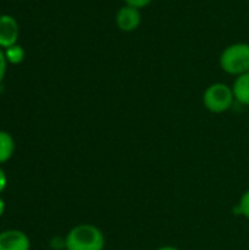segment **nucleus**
<instances>
[{"mask_svg": "<svg viewBox=\"0 0 249 250\" xmlns=\"http://www.w3.org/2000/svg\"><path fill=\"white\" fill-rule=\"evenodd\" d=\"M106 237L103 231L92 224H78L69 230L65 237L66 250H104Z\"/></svg>", "mask_w": 249, "mask_h": 250, "instance_id": "f257e3e1", "label": "nucleus"}, {"mask_svg": "<svg viewBox=\"0 0 249 250\" xmlns=\"http://www.w3.org/2000/svg\"><path fill=\"white\" fill-rule=\"evenodd\" d=\"M220 69L230 76H241L249 72V42L229 44L219 57Z\"/></svg>", "mask_w": 249, "mask_h": 250, "instance_id": "f03ea898", "label": "nucleus"}, {"mask_svg": "<svg viewBox=\"0 0 249 250\" xmlns=\"http://www.w3.org/2000/svg\"><path fill=\"white\" fill-rule=\"evenodd\" d=\"M235 94L232 86L223 82H214L208 85L203 94L204 107L213 114H223L235 104Z\"/></svg>", "mask_w": 249, "mask_h": 250, "instance_id": "7ed1b4c3", "label": "nucleus"}, {"mask_svg": "<svg viewBox=\"0 0 249 250\" xmlns=\"http://www.w3.org/2000/svg\"><path fill=\"white\" fill-rule=\"evenodd\" d=\"M114 22H116V26L120 31H123V32H132V31H135V29L139 28V25L142 22V13L136 7L123 4L116 12Z\"/></svg>", "mask_w": 249, "mask_h": 250, "instance_id": "20e7f679", "label": "nucleus"}, {"mask_svg": "<svg viewBox=\"0 0 249 250\" xmlns=\"http://www.w3.org/2000/svg\"><path fill=\"white\" fill-rule=\"evenodd\" d=\"M19 22L12 15H0V48L6 50L19 41Z\"/></svg>", "mask_w": 249, "mask_h": 250, "instance_id": "39448f33", "label": "nucleus"}, {"mask_svg": "<svg viewBox=\"0 0 249 250\" xmlns=\"http://www.w3.org/2000/svg\"><path fill=\"white\" fill-rule=\"evenodd\" d=\"M29 237L19 230H4L0 233V250H29Z\"/></svg>", "mask_w": 249, "mask_h": 250, "instance_id": "423d86ee", "label": "nucleus"}, {"mask_svg": "<svg viewBox=\"0 0 249 250\" xmlns=\"http://www.w3.org/2000/svg\"><path fill=\"white\" fill-rule=\"evenodd\" d=\"M235 100L236 103L249 107V72L245 75H241L235 79L232 85Z\"/></svg>", "mask_w": 249, "mask_h": 250, "instance_id": "0eeeda50", "label": "nucleus"}, {"mask_svg": "<svg viewBox=\"0 0 249 250\" xmlns=\"http://www.w3.org/2000/svg\"><path fill=\"white\" fill-rule=\"evenodd\" d=\"M15 152V141L10 133L0 130V164L7 163Z\"/></svg>", "mask_w": 249, "mask_h": 250, "instance_id": "6e6552de", "label": "nucleus"}, {"mask_svg": "<svg viewBox=\"0 0 249 250\" xmlns=\"http://www.w3.org/2000/svg\"><path fill=\"white\" fill-rule=\"evenodd\" d=\"M4 56H6V60L9 64H19L25 59V50L22 45L15 44V45L4 50Z\"/></svg>", "mask_w": 249, "mask_h": 250, "instance_id": "1a4fd4ad", "label": "nucleus"}, {"mask_svg": "<svg viewBox=\"0 0 249 250\" xmlns=\"http://www.w3.org/2000/svg\"><path fill=\"white\" fill-rule=\"evenodd\" d=\"M235 212L238 215H242L244 218L249 220V189L245 190L239 199V204H238V208L235 209Z\"/></svg>", "mask_w": 249, "mask_h": 250, "instance_id": "9d476101", "label": "nucleus"}, {"mask_svg": "<svg viewBox=\"0 0 249 250\" xmlns=\"http://www.w3.org/2000/svg\"><path fill=\"white\" fill-rule=\"evenodd\" d=\"M125 1V4H128V6H132V7H136V9H144V7H147V6H150L154 0H123Z\"/></svg>", "mask_w": 249, "mask_h": 250, "instance_id": "9b49d317", "label": "nucleus"}, {"mask_svg": "<svg viewBox=\"0 0 249 250\" xmlns=\"http://www.w3.org/2000/svg\"><path fill=\"white\" fill-rule=\"evenodd\" d=\"M6 70H7V60H6V56H4V50L0 48V85L6 76Z\"/></svg>", "mask_w": 249, "mask_h": 250, "instance_id": "f8f14e48", "label": "nucleus"}, {"mask_svg": "<svg viewBox=\"0 0 249 250\" xmlns=\"http://www.w3.org/2000/svg\"><path fill=\"white\" fill-rule=\"evenodd\" d=\"M6 186H7V176H6L4 170L0 167V193L6 189Z\"/></svg>", "mask_w": 249, "mask_h": 250, "instance_id": "ddd939ff", "label": "nucleus"}, {"mask_svg": "<svg viewBox=\"0 0 249 250\" xmlns=\"http://www.w3.org/2000/svg\"><path fill=\"white\" fill-rule=\"evenodd\" d=\"M4 209H6V204H4V201L0 198V217L4 214Z\"/></svg>", "mask_w": 249, "mask_h": 250, "instance_id": "4468645a", "label": "nucleus"}, {"mask_svg": "<svg viewBox=\"0 0 249 250\" xmlns=\"http://www.w3.org/2000/svg\"><path fill=\"white\" fill-rule=\"evenodd\" d=\"M156 250H181V249H178L176 246H161V248H158V249H156Z\"/></svg>", "mask_w": 249, "mask_h": 250, "instance_id": "2eb2a0df", "label": "nucleus"}]
</instances>
